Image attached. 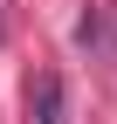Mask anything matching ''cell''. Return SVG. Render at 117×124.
<instances>
[{"mask_svg": "<svg viewBox=\"0 0 117 124\" xmlns=\"http://www.w3.org/2000/svg\"><path fill=\"white\" fill-rule=\"evenodd\" d=\"M28 117H35V124H62V76L41 69L35 83H28Z\"/></svg>", "mask_w": 117, "mask_h": 124, "instance_id": "1", "label": "cell"}, {"mask_svg": "<svg viewBox=\"0 0 117 124\" xmlns=\"http://www.w3.org/2000/svg\"><path fill=\"white\" fill-rule=\"evenodd\" d=\"M0 35H7V0H0Z\"/></svg>", "mask_w": 117, "mask_h": 124, "instance_id": "2", "label": "cell"}]
</instances>
